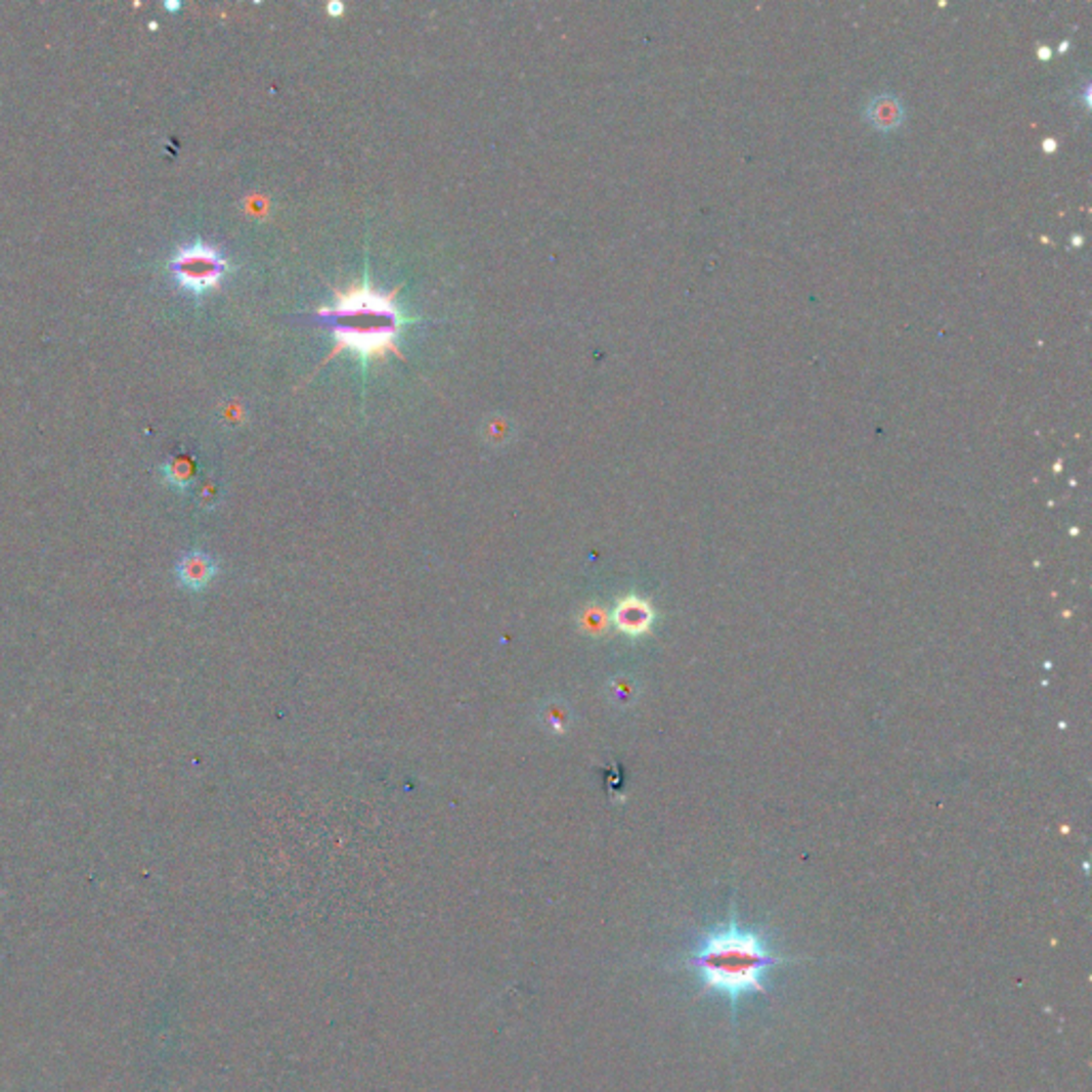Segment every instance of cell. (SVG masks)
I'll return each instance as SVG.
<instances>
[{
  "instance_id": "cell-1",
  "label": "cell",
  "mask_w": 1092,
  "mask_h": 1092,
  "mask_svg": "<svg viewBox=\"0 0 1092 1092\" xmlns=\"http://www.w3.org/2000/svg\"><path fill=\"white\" fill-rule=\"evenodd\" d=\"M800 962L773 946L765 926H743L732 911L728 922L698 934L683 958V969L696 979L698 997H724L732 1009V1024L747 997H769L767 975L777 967Z\"/></svg>"
},
{
  "instance_id": "cell-2",
  "label": "cell",
  "mask_w": 1092,
  "mask_h": 1092,
  "mask_svg": "<svg viewBox=\"0 0 1092 1092\" xmlns=\"http://www.w3.org/2000/svg\"><path fill=\"white\" fill-rule=\"evenodd\" d=\"M395 295L397 291L385 295L372 289L367 280L346 291H338L336 306L318 310V318L324 326L332 329L336 338V348L329 354V359H334L342 350L357 352L365 361L385 357L387 352L401 354L395 340L403 320L393 303Z\"/></svg>"
},
{
  "instance_id": "cell-3",
  "label": "cell",
  "mask_w": 1092,
  "mask_h": 1092,
  "mask_svg": "<svg viewBox=\"0 0 1092 1092\" xmlns=\"http://www.w3.org/2000/svg\"><path fill=\"white\" fill-rule=\"evenodd\" d=\"M224 269H226V263L220 254L214 248L201 242L188 248H182L171 261V271L175 275V280L180 282L186 291L196 293V295L216 289L222 280Z\"/></svg>"
},
{
  "instance_id": "cell-4",
  "label": "cell",
  "mask_w": 1092,
  "mask_h": 1092,
  "mask_svg": "<svg viewBox=\"0 0 1092 1092\" xmlns=\"http://www.w3.org/2000/svg\"><path fill=\"white\" fill-rule=\"evenodd\" d=\"M218 574V564L214 557L203 551H190L182 555V560L175 566V578L188 592L206 589L214 576Z\"/></svg>"
},
{
  "instance_id": "cell-5",
  "label": "cell",
  "mask_w": 1092,
  "mask_h": 1092,
  "mask_svg": "<svg viewBox=\"0 0 1092 1092\" xmlns=\"http://www.w3.org/2000/svg\"><path fill=\"white\" fill-rule=\"evenodd\" d=\"M615 625L627 637H641L653 623V608L641 598H625L613 615Z\"/></svg>"
},
{
  "instance_id": "cell-6",
  "label": "cell",
  "mask_w": 1092,
  "mask_h": 1092,
  "mask_svg": "<svg viewBox=\"0 0 1092 1092\" xmlns=\"http://www.w3.org/2000/svg\"><path fill=\"white\" fill-rule=\"evenodd\" d=\"M869 120L879 131H894L903 124V105L894 94H879L869 103Z\"/></svg>"
},
{
  "instance_id": "cell-7",
  "label": "cell",
  "mask_w": 1092,
  "mask_h": 1092,
  "mask_svg": "<svg viewBox=\"0 0 1092 1092\" xmlns=\"http://www.w3.org/2000/svg\"><path fill=\"white\" fill-rule=\"evenodd\" d=\"M159 474L163 476V480L167 482L169 487L177 489V491H186L192 482H194V464L190 456H175V460L163 464L159 468Z\"/></svg>"
},
{
  "instance_id": "cell-8",
  "label": "cell",
  "mask_w": 1092,
  "mask_h": 1092,
  "mask_svg": "<svg viewBox=\"0 0 1092 1092\" xmlns=\"http://www.w3.org/2000/svg\"><path fill=\"white\" fill-rule=\"evenodd\" d=\"M542 722L553 732H564L570 722V710L560 700H551L542 706Z\"/></svg>"
},
{
  "instance_id": "cell-9",
  "label": "cell",
  "mask_w": 1092,
  "mask_h": 1092,
  "mask_svg": "<svg viewBox=\"0 0 1092 1092\" xmlns=\"http://www.w3.org/2000/svg\"><path fill=\"white\" fill-rule=\"evenodd\" d=\"M342 11H344V5H340V3L329 5V13H332V15H342Z\"/></svg>"
},
{
  "instance_id": "cell-10",
  "label": "cell",
  "mask_w": 1092,
  "mask_h": 1092,
  "mask_svg": "<svg viewBox=\"0 0 1092 1092\" xmlns=\"http://www.w3.org/2000/svg\"><path fill=\"white\" fill-rule=\"evenodd\" d=\"M165 9H169V11L180 9V3H165Z\"/></svg>"
}]
</instances>
